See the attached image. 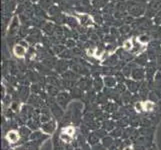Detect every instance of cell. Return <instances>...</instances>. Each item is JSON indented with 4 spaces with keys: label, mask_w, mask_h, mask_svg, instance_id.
Returning a JSON list of instances; mask_svg holds the SVG:
<instances>
[{
    "label": "cell",
    "mask_w": 161,
    "mask_h": 150,
    "mask_svg": "<svg viewBox=\"0 0 161 150\" xmlns=\"http://www.w3.org/2000/svg\"><path fill=\"white\" fill-rule=\"evenodd\" d=\"M6 138H7V140L9 141V142L11 143H15L17 142V141L19 140V134H18V132H16V131H9L7 133L6 135Z\"/></svg>",
    "instance_id": "1"
},
{
    "label": "cell",
    "mask_w": 161,
    "mask_h": 150,
    "mask_svg": "<svg viewBox=\"0 0 161 150\" xmlns=\"http://www.w3.org/2000/svg\"><path fill=\"white\" fill-rule=\"evenodd\" d=\"M88 54H89V55H94V50H93V49L88 50Z\"/></svg>",
    "instance_id": "7"
},
{
    "label": "cell",
    "mask_w": 161,
    "mask_h": 150,
    "mask_svg": "<svg viewBox=\"0 0 161 150\" xmlns=\"http://www.w3.org/2000/svg\"><path fill=\"white\" fill-rule=\"evenodd\" d=\"M123 47H124V49H126V50H130V49L132 48V42L130 41V40H127V41L124 42Z\"/></svg>",
    "instance_id": "4"
},
{
    "label": "cell",
    "mask_w": 161,
    "mask_h": 150,
    "mask_svg": "<svg viewBox=\"0 0 161 150\" xmlns=\"http://www.w3.org/2000/svg\"><path fill=\"white\" fill-rule=\"evenodd\" d=\"M60 137H61V139H63V140H69V139H70V138H71L70 135L67 134V133H66V135H65L64 133L61 134V136H60Z\"/></svg>",
    "instance_id": "5"
},
{
    "label": "cell",
    "mask_w": 161,
    "mask_h": 150,
    "mask_svg": "<svg viewBox=\"0 0 161 150\" xmlns=\"http://www.w3.org/2000/svg\"><path fill=\"white\" fill-rule=\"evenodd\" d=\"M142 108L145 111H151L154 108V103L151 101H145L142 103Z\"/></svg>",
    "instance_id": "3"
},
{
    "label": "cell",
    "mask_w": 161,
    "mask_h": 150,
    "mask_svg": "<svg viewBox=\"0 0 161 150\" xmlns=\"http://www.w3.org/2000/svg\"><path fill=\"white\" fill-rule=\"evenodd\" d=\"M66 133L67 134H69L71 136L72 134H74V129L72 128V127H69V128H67L66 129Z\"/></svg>",
    "instance_id": "6"
},
{
    "label": "cell",
    "mask_w": 161,
    "mask_h": 150,
    "mask_svg": "<svg viewBox=\"0 0 161 150\" xmlns=\"http://www.w3.org/2000/svg\"><path fill=\"white\" fill-rule=\"evenodd\" d=\"M13 52L16 56L18 57H23L25 54V47L21 45H16L13 49Z\"/></svg>",
    "instance_id": "2"
},
{
    "label": "cell",
    "mask_w": 161,
    "mask_h": 150,
    "mask_svg": "<svg viewBox=\"0 0 161 150\" xmlns=\"http://www.w3.org/2000/svg\"><path fill=\"white\" fill-rule=\"evenodd\" d=\"M124 150H133V149H132V147H126Z\"/></svg>",
    "instance_id": "8"
}]
</instances>
